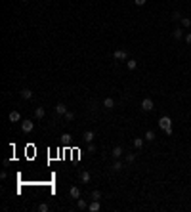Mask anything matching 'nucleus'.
Wrapping results in <instances>:
<instances>
[{"label": "nucleus", "instance_id": "29", "mask_svg": "<svg viewBox=\"0 0 191 212\" xmlns=\"http://www.w3.org/2000/svg\"><path fill=\"white\" fill-rule=\"evenodd\" d=\"M145 2H147V0H134V4H136V6H143Z\"/></svg>", "mask_w": 191, "mask_h": 212}, {"label": "nucleus", "instance_id": "25", "mask_svg": "<svg viewBox=\"0 0 191 212\" xmlns=\"http://www.w3.org/2000/svg\"><path fill=\"white\" fill-rule=\"evenodd\" d=\"M38 210H40V212H48V210H50V206L46 205V203H40V205H38Z\"/></svg>", "mask_w": 191, "mask_h": 212}, {"label": "nucleus", "instance_id": "10", "mask_svg": "<svg viewBox=\"0 0 191 212\" xmlns=\"http://www.w3.org/2000/svg\"><path fill=\"white\" fill-rule=\"evenodd\" d=\"M69 195H71L73 199H80V189L76 187V185H73V187L69 189Z\"/></svg>", "mask_w": 191, "mask_h": 212}, {"label": "nucleus", "instance_id": "16", "mask_svg": "<svg viewBox=\"0 0 191 212\" xmlns=\"http://www.w3.org/2000/svg\"><path fill=\"white\" fill-rule=\"evenodd\" d=\"M90 199H92V201H101V191L94 189V191L90 193Z\"/></svg>", "mask_w": 191, "mask_h": 212}, {"label": "nucleus", "instance_id": "1", "mask_svg": "<svg viewBox=\"0 0 191 212\" xmlns=\"http://www.w3.org/2000/svg\"><path fill=\"white\" fill-rule=\"evenodd\" d=\"M113 58H115L117 61H126V59H128V52H126V50H115Z\"/></svg>", "mask_w": 191, "mask_h": 212}, {"label": "nucleus", "instance_id": "2", "mask_svg": "<svg viewBox=\"0 0 191 212\" xmlns=\"http://www.w3.org/2000/svg\"><path fill=\"white\" fill-rule=\"evenodd\" d=\"M159 126H161L163 130L172 128V121H170V117H161V118H159Z\"/></svg>", "mask_w": 191, "mask_h": 212}, {"label": "nucleus", "instance_id": "22", "mask_svg": "<svg viewBox=\"0 0 191 212\" xmlns=\"http://www.w3.org/2000/svg\"><path fill=\"white\" fill-rule=\"evenodd\" d=\"M182 27H185V29L191 27V19L189 17H182Z\"/></svg>", "mask_w": 191, "mask_h": 212}, {"label": "nucleus", "instance_id": "30", "mask_svg": "<svg viewBox=\"0 0 191 212\" xmlns=\"http://www.w3.org/2000/svg\"><path fill=\"white\" fill-rule=\"evenodd\" d=\"M185 42H187V44L191 46V33H187V34H185Z\"/></svg>", "mask_w": 191, "mask_h": 212}, {"label": "nucleus", "instance_id": "8", "mask_svg": "<svg viewBox=\"0 0 191 212\" xmlns=\"http://www.w3.org/2000/svg\"><path fill=\"white\" fill-rule=\"evenodd\" d=\"M76 208H79V210H88V201L76 199Z\"/></svg>", "mask_w": 191, "mask_h": 212}, {"label": "nucleus", "instance_id": "19", "mask_svg": "<svg viewBox=\"0 0 191 212\" xmlns=\"http://www.w3.org/2000/svg\"><path fill=\"white\" fill-rule=\"evenodd\" d=\"M126 67H128L130 71H134V69L138 67V61H136V59H128V61H126Z\"/></svg>", "mask_w": 191, "mask_h": 212}, {"label": "nucleus", "instance_id": "26", "mask_svg": "<svg viewBox=\"0 0 191 212\" xmlns=\"http://www.w3.org/2000/svg\"><path fill=\"white\" fill-rule=\"evenodd\" d=\"M182 17H184V15H180V12H174V13H172V19H174V21H182Z\"/></svg>", "mask_w": 191, "mask_h": 212}, {"label": "nucleus", "instance_id": "14", "mask_svg": "<svg viewBox=\"0 0 191 212\" xmlns=\"http://www.w3.org/2000/svg\"><path fill=\"white\" fill-rule=\"evenodd\" d=\"M88 210L90 212H97L100 210V201H92V203L88 205Z\"/></svg>", "mask_w": 191, "mask_h": 212}, {"label": "nucleus", "instance_id": "12", "mask_svg": "<svg viewBox=\"0 0 191 212\" xmlns=\"http://www.w3.org/2000/svg\"><path fill=\"white\" fill-rule=\"evenodd\" d=\"M80 180H82L84 184H88L90 180H92V174L88 172V170H84V172H80Z\"/></svg>", "mask_w": 191, "mask_h": 212}, {"label": "nucleus", "instance_id": "18", "mask_svg": "<svg viewBox=\"0 0 191 212\" xmlns=\"http://www.w3.org/2000/svg\"><path fill=\"white\" fill-rule=\"evenodd\" d=\"M172 37H174V38H176V40H180V38H182V37H184V31H182V29H180V27H178V29H174V33H172Z\"/></svg>", "mask_w": 191, "mask_h": 212}, {"label": "nucleus", "instance_id": "17", "mask_svg": "<svg viewBox=\"0 0 191 212\" xmlns=\"http://www.w3.org/2000/svg\"><path fill=\"white\" fill-rule=\"evenodd\" d=\"M44 115H46L44 107H37V109H34V118H42Z\"/></svg>", "mask_w": 191, "mask_h": 212}, {"label": "nucleus", "instance_id": "28", "mask_svg": "<svg viewBox=\"0 0 191 212\" xmlns=\"http://www.w3.org/2000/svg\"><path fill=\"white\" fill-rule=\"evenodd\" d=\"M61 139H63V142H69V139H71V134H63V136H61Z\"/></svg>", "mask_w": 191, "mask_h": 212}, {"label": "nucleus", "instance_id": "15", "mask_svg": "<svg viewBox=\"0 0 191 212\" xmlns=\"http://www.w3.org/2000/svg\"><path fill=\"white\" fill-rule=\"evenodd\" d=\"M21 97H23V100H31V97H33V92H31L29 88H23V90H21Z\"/></svg>", "mask_w": 191, "mask_h": 212}, {"label": "nucleus", "instance_id": "9", "mask_svg": "<svg viewBox=\"0 0 191 212\" xmlns=\"http://www.w3.org/2000/svg\"><path fill=\"white\" fill-rule=\"evenodd\" d=\"M103 107L111 111L113 107H115V100H113V97H105V100H103Z\"/></svg>", "mask_w": 191, "mask_h": 212}, {"label": "nucleus", "instance_id": "21", "mask_svg": "<svg viewBox=\"0 0 191 212\" xmlns=\"http://www.w3.org/2000/svg\"><path fill=\"white\" fill-rule=\"evenodd\" d=\"M63 118H65L67 122H71V121H73V118H75V113H73V111H67L65 115H63Z\"/></svg>", "mask_w": 191, "mask_h": 212}, {"label": "nucleus", "instance_id": "7", "mask_svg": "<svg viewBox=\"0 0 191 212\" xmlns=\"http://www.w3.org/2000/svg\"><path fill=\"white\" fill-rule=\"evenodd\" d=\"M122 153H124V151H122V147H121V145L113 147V151H111V155H113V159H121V157H122Z\"/></svg>", "mask_w": 191, "mask_h": 212}, {"label": "nucleus", "instance_id": "4", "mask_svg": "<svg viewBox=\"0 0 191 212\" xmlns=\"http://www.w3.org/2000/svg\"><path fill=\"white\" fill-rule=\"evenodd\" d=\"M142 109L143 111H153L155 105H153V100H149V97H145V100L142 101Z\"/></svg>", "mask_w": 191, "mask_h": 212}, {"label": "nucleus", "instance_id": "27", "mask_svg": "<svg viewBox=\"0 0 191 212\" xmlns=\"http://www.w3.org/2000/svg\"><path fill=\"white\" fill-rule=\"evenodd\" d=\"M88 153H96V145H94V143H88Z\"/></svg>", "mask_w": 191, "mask_h": 212}, {"label": "nucleus", "instance_id": "13", "mask_svg": "<svg viewBox=\"0 0 191 212\" xmlns=\"http://www.w3.org/2000/svg\"><path fill=\"white\" fill-rule=\"evenodd\" d=\"M111 170H113V172H121V170H122V163L118 161V159H115V163H113Z\"/></svg>", "mask_w": 191, "mask_h": 212}, {"label": "nucleus", "instance_id": "6", "mask_svg": "<svg viewBox=\"0 0 191 212\" xmlns=\"http://www.w3.org/2000/svg\"><path fill=\"white\" fill-rule=\"evenodd\" d=\"M67 111H69V109H67L65 103H58V105H55V115H65Z\"/></svg>", "mask_w": 191, "mask_h": 212}, {"label": "nucleus", "instance_id": "5", "mask_svg": "<svg viewBox=\"0 0 191 212\" xmlns=\"http://www.w3.org/2000/svg\"><path fill=\"white\" fill-rule=\"evenodd\" d=\"M94 138H96V134L92 130H86L84 134H82V139H84L86 143H92V142H94Z\"/></svg>", "mask_w": 191, "mask_h": 212}, {"label": "nucleus", "instance_id": "20", "mask_svg": "<svg viewBox=\"0 0 191 212\" xmlns=\"http://www.w3.org/2000/svg\"><path fill=\"white\" fill-rule=\"evenodd\" d=\"M134 147H136V149H142V147H143V139H142V138H134Z\"/></svg>", "mask_w": 191, "mask_h": 212}, {"label": "nucleus", "instance_id": "11", "mask_svg": "<svg viewBox=\"0 0 191 212\" xmlns=\"http://www.w3.org/2000/svg\"><path fill=\"white\" fill-rule=\"evenodd\" d=\"M8 118H10L12 122H17V121H21V115H19L17 111H12V113L8 115Z\"/></svg>", "mask_w": 191, "mask_h": 212}, {"label": "nucleus", "instance_id": "24", "mask_svg": "<svg viewBox=\"0 0 191 212\" xmlns=\"http://www.w3.org/2000/svg\"><path fill=\"white\" fill-rule=\"evenodd\" d=\"M126 163H134V161H136V153H126Z\"/></svg>", "mask_w": 191, "mask_h": 212}, {"label": "nucleus", "instance_id": "23", "mask_svg": "<svg viewBox=\"0 0 191 212\" xmlns=\"http://www.w3.org/2000/svg\"><path fill=\"white\" fill-rule=\"evenodd\" d=\"M145 139H147V142H153V139H155V132L153 130H147L145 132Z\"/></svg>", "mask_w": 191, "mask_h": 212}, {"label": "nucleus", "instance_id": "3", "mask_svg": "<svg viewBox=\"0 0 191 212\" xmlns=\"http://www.w3.org/2000/svg\"><path fill=\"white\" fill-rule=\"evenodd\" d=\"M33 128H34V122H33V121H23V122H21V130H23L25 134L33 132Z\"/></svg>", "mask_w": 191, "mask_h": 212}]
</instances>
